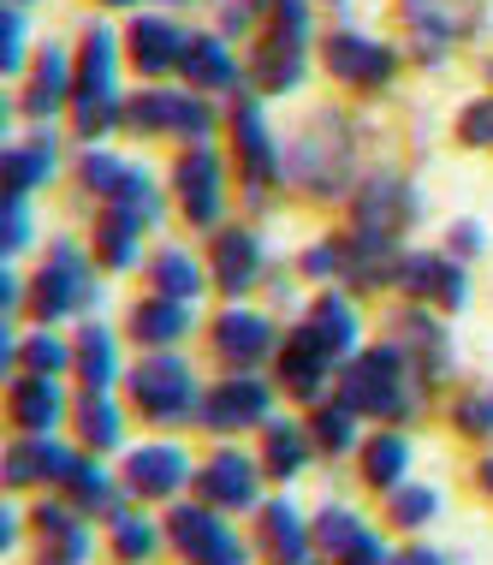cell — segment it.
Here are the masks:
<instances>
[{
	"mask_svg": "<svg viewBox=\"0 0 493 565\" xmlns=\"http://www.w3.org/2000/svg\"><path fill=\"white\" fill-rule=\"evenodd\" d=\"M179 66L191 72V84H208V89H221V84H233V78H238V66H233V49H226L221 36H184V54H179Z\"/></svg>",
	"mask_w": 493,
	"mask_h": 565,
	"instance_id": "cell-26",
	"label": "cell"
},
{
	"mask_svg": "<svg viewBox=\"0 0 493 565\" xmlns=\"http://www.w3.org/2000/svg\"><path fill=\"white\" fill-rule=\"evenodd\" d=\"M310 440H315L321 452H333V458H339V452H351V447H357V411H351L345 399H339V405H321V411H315V435H310Z\"/></svg>",
	"mask_w": 493,
	"mask_h": 565,
	"instance_id": "cell-34",
	"label": "cell"
},
{
	"mask_svg": "<svg viewBox=\"0 0 493 565\" xmlns=\"http://www.w3.org/2000/svg\"><path fill=\"white\" fill-rule=\"evenodd\" d=\"M398 565H446V559L428 554V547H410V554H398Z\"/></svg>",
	"mask_w": 493,
	"mask_h": 565,
	"instance_id": "cell-48",
	"label": "cell"
},
{
	"mask_svg": "<svg viewBox=\"0 0 493 565\" xmlns=\"http://www.w3.org/2000/svg\"><path fill=\"white\" fill-rule=\"evenodd\" d=\"M214 351H221L226 363H238V370H250L256 358L274 351V322L256 310H226L221 322H214Z\"/></svg>",
	"mask_w": 493,
	"mask_h": 565,
	"instance_id": "cell-14",
	"label": "cell"
},
{
	"mask_svg": "<svg viewBox=\"0 0 493 565\" xmlns=\"http://www.w3.org/2000/svg\"><path fill=\"white\" fill-rule=\"evenodd\" d=\"M405 19L416 30H428V42H452L482 24V7L475 0H405Z\"/></svg>",
	"mask_w": 493,
	"mask_h": 565,
	"instance_id": "cell-22",
	"label": "cell"
},
{
	"mask_svg": "<svg viewBox=\"0 0 493 565\" xmlns=\"http://www.w3.org/2000/svg\"><path fill=\"white\" fill-rule=\"evenodd\" d=\"M482 488H487V494H493V458H487V465H482Z\"/></svg>",
	"mask_w": 493,
	"mask_h": 565,
	"instance_id": "cell-49",
	"label": "cell"
},
{
	"mask_svg": "<svg viewBox=\"0 0 493 565\" xmlns=\"http://www.w3.org/2000/svg\"><path fill=\"white\" fill-rule=\"evenodd\" d=\"M303 333L328 351V358H351V345H357V310H351L339 292H321L315 298V310H310V322H303Z\"/></svg>",
	"mask_w": 493,
	"mask_h": 565,
	"instance_id": "cell-21",
	"label": "cell"
},
{
	"mask_svg": "<svg viewBox=\"0 0 493 565\" xmlns=\"http://www.w3.org/2000/svg\"><path fill=\"white\" fill-rule=\"evenodd\" d=\"M303 42H310V7L303 0H274V30L256 54V84L261 89H291L303 78Z\"/></svg>",
	"mask_w": 493,
	"mask_h": 565,
	"instance_id": "cell-4",
	"label": "cell"
},
{
	"mask_svg": "<svg viewBox=\"0 0 493 565\" xmlns=\"http://www.w3.org/2000/svg\"><path fill=\"white\" fill-rule=\"evenodd\" d=\"M30 303H36L42 322L72 316V310H89V303H96V274H89L78 244H54V256L36 274V298H30Z\"/></svg>",
	"mask_w": 493,
	"mask_h": 565,
	"instance_id": "cell-5",
	"label": "cell"
},
{
	"mask_svg": "<svg viewBox=\"0 0 493 565\" xmlns=\"http://www.w3.org/2000/svg\"><path fill=\"white\" fill-rule=\"evenodd\" d=\"M238 156H244V185H250V196H261L274 185V173H280V156H274V137L261 126L256 102L238 108Z\"/></svg>",
	"mask_w": 493,
	"mask_h": 565,
	"instance_id": "cell-18",
	"label": "cell"
},
{
	"mask_svg": "<svg viewBox=\"0 0 493 565\" xmlns=\"http://www.w3.org/2000/svg\"><path fill=\"white\" fill-rule=\"evenodd\" d=\"M78 429H84V440L89 447H119V411H114V399H107L101 387H84V399H78Z\"/></svg>",
	"mask_w": 493,
	"mask_h": 565,
	"instance_id": "cell-31",
	"label": "cell"
},
{
	"mask_svg": "<svg viewBox=\"0 0 493 565\" xmlns=\"http://www.w3.org/2000/svg\"><path fill=\"white\" fill-rule=\"evenodd\" d=\"M398 345L416 351V370H422V375L446 370V333L435 322H422V316H410V322H405V340H398Z\"/></svg>",
	"mask_w": 493,
	"mask_h": 565,
	"instance_id": "cell-39",
	"label": "cell"
},
{
	"mask_svg": "<svg viewBox=\"0 0 493 565\" xmlns=\"http://www.w3.org/2000/svg\"><path fill=\"white\" fill-rule=\"evenodd\" d=\"M131 333L143 345H179L191 333V303H173V298H149L131 310Z\"/></svg>",
	"mask_w": 493,
	"mask_h": 565,
	"instance_id": "cell-23",
	"label": "cell"
},
{
	"mask_svg": "<svg viewBox=\"0 0 493 565\" xmlns=\"http://www.w3.org/2000/svg\"><path fill=\"white\" fill-rule=\"evenodd\" d=\"M458 137H464V143H493V96L475 102V108H464V119H458Z\"/></svg>",
	"mask_w": 493,
	"mask_h": 565,
	"instance_id": "cell-42",
	"label": "cell"
},
{
	"mask_svg": "<svg viewBox=\"0 0 493 565\" xmlns=\"http://www.w3.org/2000/svg\"><path fill=\"white\" fill-rule=\"evenodd\" d=\"M310 447H315V440L310 435H303V423H268V452H261V458H268V477H298V470L303 465H310Z\"/></svg>",
	"mask_w": 493,
	"mask_h": 565,
	"instance_id": "cell-28",
	"label": "cell"
},
{
	"mask_svg": "<svg viewBox=\"0 0 493 565\" xmlns=\"http://www.w3.org/2000/svg\"><path fill=\"white\" fill-rule=\"evenodd\" d=\"M143 226H149V221L126 215V209H107V221H101V233H96L101 263H107V268H131V263H137V233H143Z\"/></svg>",
	"mask_w": 493,
	"mask_h": 565,
	"instance_id": "cell-29",
	"label": "cell"
},
{
	"mask_svg": "<svg viewBox=\"0 0 493 565\" xmlns=\"http://www.w3.org/2000/svg\"><path fill=\"white\" fill-rule=\"evenodd\" d=\"M196 292H203V268H196L184 250H161V256H156V298L191 303Z\"/></svg>",
	"mask_w": 493,
	"mask_h": 565,
	"instance_id": "cell-30",
	"label": "cell"
},
{
	"mask_svg": "<svg viewBox=\"0 0 493 565\" xmlns=\"http://www.w3.org/2000/svg\"><path fill=\"white\" fill-rule=\"evenodd\" d=\"M256 12H261V0H233V7L221 12V24H226V30H250Z\"/></svg>",
	"mask_w": 493,
	"mask_h": 565,
	"instance_id": "cell-45",
	"label": "cell"
},
{
	"mask_svg": "<svg viewBox=\"0 0 493 565\" xmlns=\"http://www.w3.org/2000/svg\"><path fill=\"white\" fill-rule=\"evenodd\" d=\"M7 411H12V429L19 435H54L60 417H66V399H60V381L54 375H19L7 393Z\"/></svg>",
	"mask_w": 493,
	"mask_h": 565,
	"instance_id": "cell-10",
	"label": "cell"
},
{
	"mask_svg": "<svg viewBox=\"0 0 493 565\" xmlns=\"http://www.w3.org/2000/svg\"><path fill=\"white\" fill-rule=\"evenodd\" d=\"M7 244L19 250L30 244V215H24V196H7Z\"/></svg>",
	"mask_w": 493,
	"mask_h": 565,
	"instance_id": "cell-44",
	"label": "cell"
},
{
	"mask_svg": "<svg viewBox=\"0 0 493 565\" xmlns=\"http://www.w3.org/2000/svg\"><path fill=\"white\" fill-rule=\"evenodd\" d=\"M167 536L184 547L191 565H250V547L233 536V524H221L208 507H173Z\"/></svg>",
	"mask_w": 493,
	"mask_h": 565,
	"instance_id": "cell-6",
	"label": "cell"
},
{
	"mask_svg": "<svg viewBox=\"0 0 493 565\" xmlns=\"http://www.w3.org/2000/svg\"><path fill=\"white\" fill-rule=\"evenodd\" d=\"M49 167H54L49 143H36V149L12 143V149H7V196H30V185H36V179H49Z\"/></svg>",
	"mask_w": 493,
	"mask_h": 565,
	"instance_id": "cell-37",
	"label": "cell"
},
{
	"mask_svg": "<svg viewBox=\"0 0 493 565\" xmlns=\"http://www.w3.org/2000/svg\"><path fill=\"white\" fill-rule=\"evenodd\" d=\"M339 565H398V554H393V547L375 536V530H368V536H363L357 547H351V554L339 559Z\"/></svg>",
	"mask_w": 493,
	"mask_h": 565,
	"instance_id": "cell-43",
	"label": "cell"
},
{
	"mask_svg": "<svg viewBox=\"0 0 493 565\" xmlns=\"http://www.w3.org/2000/svg\"><path fill=\"white\" fill-rule=\"evenodd\" d=\"M131 405L143 411V417H156V423H179V417H191V411H203V393H196L191 363L173 358V351L143 358L137 375H131Z\"/></svg>",
	"mask_w": 493,
	"mask_h": 565,
	"instance_id": "cell-2",
	"label": "cell"
},
{
	"mask_svg": "<svg viewBox=\"0 0 493 565\" xmlns=\"http://www.w3.org/2000/svg\"><path fill=\"white\" fill-rule=\"evenodd\" d=\"M179 203L196 226L221 221L226 191H221V161H214V149H191V156L179 161Z\"/></svg>",
	"mask_w": 493,
	"mask_h": 565,
	"instance_id": "cell-13",
	"label": "cell"
},
{
	"mask_svg": "<svg viewBox=\"0 0 493 565\" xmlns=\"http://www.w3.org/2000/svg\"><path fill=\"white\" fill-rule=\"evenodd\" d=\"M203 423L214 435H226V429H250V423H268V381H256V375H233V381H221V387L203 399Z\"/></svg>",
	"mask_w": 493,
	"mask_h": 565,
	"instance_id": "cell-9",
	"label": "cell"
},
{
	"mask_svg": "<svg viewBox=\"0 0 493 565\" xmlns=\"http://www.w3.org/2000/svg\"><path fill=\"white\" fill-rule=\"evenodd\" d=\"M114 7H131V0H114Z\"/></svg>",
	"mask_w": 493,
	"mask_h": 565,
	"instance_id": "cell-50",
	"label": "cell"
},
{
	"mask_svg": "<svg viewBox=\"0 0 493 565\" xmlns=\"http://www.w3.org/2000/svg\"><path fill=\"white\" fill-rule=\"evenodd\" d=\"M126 119L137 131H179V137H196L208 143V108L196 96H179V89H143V96L126 102Z\"/></svg>",
	"mask_w": 493,
	"mask_h": 565,
	"instance_id": "cell-7",
	"label": "cell"
},
{
	"mask_svg": "<svg viewBox=\"0 0 493 565\" xmlns=\"http://www.w3.org/2000/svg\"><path fill=\"white\" fill-rule=\"evenodd\" d=\"M405 470H410V440L405 435H393V429H381L375 440L363 447V482L368 488H393L405 482Z\"/></svg>",
	"mask_w": 493,
	"mask_h": 565,
	"instance_id": "cell-25",
	"label": "cell"
},
{
	"mask_svg": "<svg viewBox=\"0 0 493 565\" xmlns=\"http://www.w3.org/2000/svg\"><path fill=\"white\" fill-rule=\"evenodd\" d=\"M184 477H191V458H184L179 447H137L126 458V488L131 494H143V500H167V494H179Z\"/></svg>",
	"mask_w": 493,
	"mask_h": 565,
	"instance_id": "cell-12",
	"label": "cell"
},
{
	"mask_svg": "<svg viewBox=\"0 0 493 565\" xmlns=\"http://www.w3.org/2000/svg\"><path fill=\"white\" fill-rule=\"evenodd\" d=\"M78 470V452H66L54 435H19L7 452V482L30 488V482H66Z\"/></svg>",
	"mask_w": 493,
	"mask_h": 565,
	"instance_id": "cell-11",
	"label": "cell"
},
{
	"mask_svg": "<svg viewBox=\"0 0 493 565\" xmlns=\"http://www.w3.org/2000/svg\"><path fill=\"white\" fill-rule=\"evenodd\" d=\"M66 363H78V351H72L66 340H54V333H30L24 351H19V375H60Z\"/></svg>",
	"mask_w": 493,
	"mask_h": 565,
	"instance_id": "cell-38",
	"label": "cell"
},
{
	"mask_svg": "<svg viewBox=\"0 0 493 565\" xmlns=\"http://www.w3.org/2000/svg\"><path fill=\"white\" fill-rule=\"evenodd\" d=\"M72 89H78V84H72L66 54L49 42V49H42V60H36V84H30V96H24V114H36V119L54 114L60 102H72Z\"/></svg>",
	"mask_w": 493,
	"mask_h": 565,
	"instance_id": "cell-24",
	"label": "cell"
},
{
	"mask_svg": "<svg viewBox=\"0 0 493 565\" xmlns=\"http://www.w3.org/2000/svg\"><path fill=\"white\" fill-rule=\"evenodd\" d=\"M196 488H203V500L208 507H221V512H250L256 500H261V477H256V465L244 452H214L208 465H203V477H196Z\"/></svg>",
	"mask_w": 493,
	"mask_h": 565,
	"instance_id": "cell-8",
	"label": "cell"
},
{
	"mask_svg": "<svg viewBox=\"0 0 493 565\" xmlns=\"http://www.w3.org/2000/svg\"><path fill=\"white\" fill-rule=\"evenodd\" d=\"M179 54H184V36L167 19H137L131 24V60L143 72H167V66H179Z\"/></svg>",
	"mask_w": 493,
	"mask_h": 565,
	"instance_id": "cell-27",
	"label": "cell"
},
{
	"mask_svg": "<svg viewBox=\"0 0 493 565\" xmlns=\"http://www.w3.org/2000/svg\"><path fill=\"white\" fill-rule=\"evenodd\" d=\"M435 512H440V494H435V488H422V482H398V488H393V524H398V530H422Z\"/></svg>",
	"mask_w": 493,
	"mask_h": 565,
	"instance_id": "cell-40",
	"label": "cell"
},
{
	"mask_svg": "<svg viewBox=\"0 0 493 565\" xmlns=\"http://www.w3.org/2000/svg\"><path fill=\"white\" fill-rule=\"evenodd\" d=\"M410 381L416 375L405 363V345H375L345 370V405L357 411V417H381V423L410 417V405H416Z\"/></svg>",
	"mask_w": 493,
	"mask_h": 565,
	"instance_id": "cell-1",
	"label": "cell"
},
{
	"mask_svg": "<svg viewBox=\"0 0 493 565\" xmlns=\"http://www.w3.org/2000/svg\"><path fill=\"white\" fill-rule=\"evenodd\" d=\"M49 565H60V559H49Z\"/></svg>",
	"mask_w": 493,
	"mask_h": 565,
	"instance_id": "cell-51",
	"label": "cell"
},
{
	"mask_svg": "<svg viewBox=\"0 0 493 565\" xmlns=\"http://www.w3.org/2000/svg\"><path fill=\"white\" fill-rule=\"evenodd\" d=\"M458 429L464 435H493V393H470L458 405Z\"/></svg>",
	"mask_w": 493,
	"mask_h": 565,
	"instance_id": "cell-41",
	"label": "cell"
},
{
	"mask_svg": "<svg viewBox=\"0 0 493 565\" xmlns=\"http://www.w3.org/2000/svg\"><path fill=\"white\" fill-rule=\"evenodd\" d=\"M256 274H261V238L256 233L233 226V233L214 238V286H221V292L244 298L256 286Z\"/></svg>",
	"mask_w": 493,
	"mask_h": 565,
	"instance_id": "cell-15",
	"label": "cell"
},
{
	"mask_svg": "<svg viewBox=\"0 0 493 565\" xmlns=\"http://www.w3.org/2000/svg\"><path fill=\"white\" fill-rule=\"evenodd\" d=\"M393 280L405 286L410 298H440V303H464V274L446 268L440 256H398L393 263Z\"/></svg>",
	"mask_w": 493,
	"mask_h": 565,
	"instance_id": "cell-17",
	"label": "cell"
},
{
	"mask_svg": "<svg viewBox=\"0 0 493 565\" xmlns=\"http://www.w3.org/2000/svg\"><path fill=\"white\" fill-rule=\"evenodd\" d=\"M363 536H368V524L357 512H345V507H328L315 518V547H321V554H333V559H345Z\"/></svg>",
	"mask_w": 493,
	"mask_h": 565,
	"instance_id": "cell-32",
	"label": "cell"
},
{
	"mask_svg": "<svg viewBox=\"0 0 493 565\" xmlns=\"http://www.w3.org/2000/svg\"><path fill=\"white\" fill-rule=\"evenodd\" d=\"M114 340H107V328L89 322L84 328V340H78V375H84V387H101L107 393V381H114Z\"/></svg>",
	"mask_w": 493,
	"mask_h": 565,
	"instance_id": "cell-35",
	"label": "cell"
},
{
	"mask_svg": "<svg viewBox=\"0 0 493 565\" xmlns=\"http://www.w3.org/2000/svg\"><path fill=\"white\" fill-rule=\"evenodd\" d=\"M333 370V358L321 351L310 333H286V351H280V381H286V393H298V399H321V381H328Z\"/></svg>",
	"mask_w": 493,
	"mask_h": 565,
	"instance_id": "cell-19",
	"label": "cell"
},
{
	"mask_svg": "<svg viewBox=\"0 0 493 565\" xmlns=\"http://www.w3.org/2000/svg\"><path fill=\"white\" fill-rule=\"evenodd\" d=\"M161 547V530L149 524V518H137V512H114V554L137 565V559H149Z\"/></svg>",
	"mask_w": 493,
	"mask_h": 565,
	"instance_id": "cell-36",
	"label": "cell"
},
{
	"mask_svg": "<svg viewBox=\"0 0 493 565\" xmlns=\"http://www.w3.org/2000/svg\"><path fill=\"white\" fill-rule=\"evenodd\" d=\"M482 238H487V233H482V226H475V221H458V226H452V250H458V256L482 250Z\"/></svg>",
	"mask_w": 493,
	"mask_h": 565,
	"instance_id": "cell-47",
	"label": "cell"
},
{
	"mask_svg": "<svg viewBox=\"0 0 493 565\" xmlns=\"http://www.w3.org/2000/svg\"><path fill=\"white\" fill-rule=\"evenodd\" d=\"M328 72L345 84H387L393 78V49L368 36H333L328 42Z\"/></svg>",
	"mask_w": 493,
	"mask_h": 565,
	"instance_id": "cell-16",
	"label": "cell"
},
{
	"mask_svg": "<svg viewBox=\"0 0 493 565\" xmlns=\"http://www.w3.org/2000/svg\"><path fill=\"white\" fill-rule=\"evenodd\" d=\"M66 488H72V500H78V512H119V488L101 465H84L78 458V470L66 477Z\"/></svg>",
	"mask_w": 493,
	"mask_h": 565,
	"instance_id": "cell-33",
	"label": "cell"
},
{
	"mask_svg": "<svg viewBox=\"0 0 493 565\" xmlns=\"http://www.w3.org/2000/svg\"><path fill=\"white\" fill-rule=\"evenodd\" d=\"M119 114L126 108H119V89H114V36H107V30H89L78 89H72V119H78L84 137H101Z\"/></svg>",
	"mask_w": 493,
	"mask_h": 565,
	"instance_id": "cell-3",
	"label": "cell"
},
{
	"mask_svg": "<svg viewBox=\"0 0 493 565\" xmlns=\"http://www.w3.org/2000/svg\"><path fill=\"white\" fill-rule=\"evenodd\" d=\"M261 542H268V559L274 565H310V547H315V530H303V518L274 500L261 507Z\"/></svg>",
	"mask_w": 493,
	"mask_h": 565,
	"instance_id": "cell-20",
	"label": "cell"
},
{
	"mask_svg": "<svg viewBox=\"0 0 493 565\" xmlns=\"http://www.w3.org/2000/svg\"><path fill=\"white\" fill-rule=\"evenodd\" d=\"M19 36H24V24H19V7H7V72H19V60H24Z\"/></svg>",
	"mask_w": 493,
	"mask_h": 565,
	"instance_id": "cell-46",
	"label": "cell"
}]
</instances>
